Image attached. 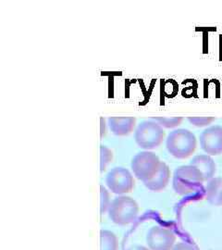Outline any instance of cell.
Instances as JSON below:
<instances>
[{
  "label": "cell",
  "mask_w": 222,
  "mask_h": 250,
  "mask_svg": "<svg viewBox=\"0 0 222 250\" xmlns=\"http://www.w3.org/2000/svg\"><path fill=\"white\" fill-rule=\"evenodd\" d=\"M204 178L201 172L192 165L181 166L174 171L172 186L181 196L196 195L203 188Z\"/></svg>",
  "instance_id": "cell-1"
},
{
  "label": "cell",
  "mask_w": 222,
  "mask_h": 250,
  "mask_svg": "<svg viewBox=\"0 0 222 250\" xmlns=\"http://www.w3.org/2000/svg\"><path fill=\"white\" fill-rule=\"evenodd\" d=\"M166 146L171 156L179 160H185L191 157L197 146L196 135L187 129H177L169 133Z\"/></svg>",
  "instance_id": "cell-2"
},
{
  "label": "cell",
  "mask_w": 222,
  "mask_h": 250,
  "mask_svg": "<svg viewBox=\"0 0 222 250\" xmlns=\"http://www.w3.org/2000/svg\"><path fill=\"white\" fill-rule=\"evenodd\" d=\"M107 211L109 219L114 224L125 226L133 224L136 220L139 212V207L132 197L122 196L116 197L110 203Z\"/></svg>",
  "instance_id": "cell-3"
},
{
  "label": "cell",
  "mask_w": 222,
  "mask_h": 250,
  "mask_svg": "<svg viewBox=\"0 0 222 250\" xmlns=\"http://www.w3.org/2000/svg\"><path fill=\"white\" fill-rule=\"evenodd\" d=\"M135 142L142 149H155L163 143L165 132L156 121H143L135 131Z\"/></svg>",
  "instance_id": "cell-4"
},
{
  "label": "cell",
  "mask_w": 222,
  "mask_h": 250,
  "mask_svg": "<svg viewBox=\"0 0 222 250\" xmlns=\"http://www.w3.org/2000/svg\"><path fill=\"white\" fill-rule=\"evenodd\" d=\"M161 163L162 161L155 153L143 151L134 156L131 166L134 176L144 184L159 172Z\"/></svg>",
  "instance_id": "cell-5"
},
{
  "label": "cell",
  "mask_w": 222,
  "mask_h": 250,
  "mask_svg": "<svg viewBox=\"0 0 222 250\" xmlns=\"http://www.w3.org/2000/svg\"><path fill=\"white\" fill-rule=\"evenodd\" d=\"M108 189L118 195L130 193L134 187V179L132 173L122 167H117L110 170L106 177Z\"/></svg>",
  "instance_id": "cell-6"
},
{
  "label": "cell",
  "mask_w": 222,
  "mask_h": 250,
  "mask_svg": "<svg viewBox=\"0 0 222 250\" xmlns=\"http://www.w3.org/2000/svg\"><path fill=\"white\" fill-rule=\"evenodd\" d=\"M176 241V235L171 230L154 226L146 235V243L150 250H171Z\"/></svg>",
  "instance_id": "cell-7"
},
{
  "label": "cell",
  "mask_w": 222,
  "mask_h": 250,
  "mask_svg": "<svg viewBox=\"0 0 222 250\" xmlns=\"http://www.w3.org/2000/svg\"><path fill=\"white\" fill-rule=\"evenodd\" d=\"M200 146L208 156L222 154V126L213 125L200 134Z\"/></svg>",
  "instance_id": "cell-8"
},
{
  "label": "cell",
  "mask_w": 222,
  "mask_h": 250,
  "mask_svg": "<svg viewBox=\"0 0 222 250\" xmlns=\"http://www.w3.org/2000/svg\"><path fill=\"white\" fill-rule=\"evenodd\" d=\"M190 165L199 170L204 178V181H210L214 178L217 171V166L213 159L208 155H198L196 156Z\"/></svg>",
  "instance_id": "cell-9"
},
{
  "label": "cell",
  "mask_w": 222,
  "mask_h": 250,
  "mask_svg": "<svg viewBox=\"0 0 222 250\" xmlns=\"http://www.w3.org/2000/svg\"><path fill=\"white\" fill-rule=\"evenodd\" d=\"M133 117H111L108 119V125L113 134L118 136H125L131 134L135 126Z\"/></svg>",
  "instance_id": "cell-10"
},
{
  "label": "cell",
  "mask_w": 222,
  "mask_h": 250,
  "mask_svg": "<svg viewBox=\"0 0 222 250\" xmlns=\"http://www.w3.org/2000/svg\"><path fill=\"white\" fill-rule=\"evenodd\" d=\"M169 179H170L169 167L165 162H162L159 172L150 181L144 183L143 185L145 186V188H148L151 191L160 192L168 186Z\"/></svg>",
  "instance_id": "cell-11"
},
{
  "label": "cell",
  "mask_w": 222,
  "mask_h": 250,
  "mask_svg": "<svg viewBox=\"0 0 222 250\" xmlns=\"http://www.w3.org/2000/svg\"><path fill=\"white\" fill-rule=\"evenodd\" d=\"M205 199L213 206H222V178L215 177L208 181L205 191Z\"/></svg>",
  "instance_id": "cell-12"
},
{
  "label": "cell",
  "mask_w": 222,
  "mask_h": 250,
  "mask_svg": "<svg viewBox=\"0 0 222 250\" xmlns=\"http://www.w3.org/2000/svg\"><path fill=\"white\" fill-rule=\"evenodd\" d=\"M119 243L118 238L110 231L101 230L100 231V250H118Z\"/></svg>",
  "instance_id": "cell-13"
},
{
  "label": "cell",
  "mask_w": 222,
  "mask_h": 250,
  "mask_svg": "<svg viewBox=\"0 0 222 250\" xmlns=\"http://www.w3.org/2000/svg\"><path fill=\"white\" fill-rule=\"evenodd\" d=\"M159 125L165 128H174L182 124L183 118L182 117H175V118H167V117H157L153 118Z\"/></svg>",
  "instance_id": "cell-14"
},
{
  "label": "cell",
  "mask_w": 222,
  "mask_h": 250,
  "mask_svg": "<svg viewBox=\"0 0 222 250\" xmlns=\"http://www.w3.org/2000/svg\"><path fill=\"white\" fill-rule=\"evenodd\" d=\"M100 169L101 171L106 170L107 165L112 160V152L107 146H101L100 147Z\"/></svg>",
  "instance_id": "cell-15"
},
{
  "label": "cell",
  "mask_w": 222,
  "mask_h": 250,
  "mask_svg": "<svg viewBox=\"0 0 222 250\" xmlns=\"http://www.w3.org/2000/svg\"><path fill=\"white\" fill-rule=\"evenodd\" d=\"M100 197H101V202H100V211H101V214H104L106 213L108 208H109V206H110V200H109V194L107 191V189L104 188L103 186L100 187Z\"/></svg>",
  "instance_id": "cell-16"
},
{
  "label": "cell",
  "mask_w": 222,
  "mask_h": 250,
  "mask_svg": "<svg viewBox=\"0 0 222 250\" xmlns=\"http://www.w3.org/2000/svg\"><path fill=\"white\" fill-rule=\"evenodd\" d=\"M188 121L197 127H204L211 125L216 121L214 117H189Z\"/></svg>",
  "instance_id": "cell-17"
},
{
  "label": "cell",
  "mask_w": 222,
  "mask_h": 250,
  "mask_svg": "<svg viewBox=\"0 0 222 250\" xmlns=\"http://www.w3.org/2000/svg\"><path fill=\"white\" fill-rule=\"evenodd\" d=\"M171 250H200L199 248L194 245V244H190V243H178L177 245H175L173 247V249Z\"/></svg>",
  "instance_id": "cell-18"
},
{
  "label": "cell",
  "mask_w": 222,
  "mask_h": 250,
  "mask_svg": "<svg viewBox=\"0 0 222 250\" xmlns=\"http://www.w3.org/2000/svg\"><path fill=\"white\" fill-rule=\"evenodd\" d=\"M149 250L148 249H146L145 247H142V246H133L131 248H129L128 250Z\"/></svg>",
  "instance_id": "cell-19"
}]
</instances>
